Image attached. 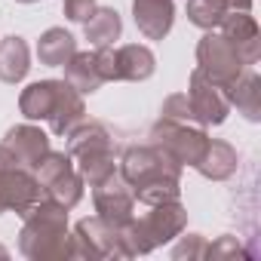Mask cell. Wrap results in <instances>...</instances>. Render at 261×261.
Returning a JSON list of instances; mask_svg holds the SVG:
<instances>
[{
  "mask_svg": "<svg viewBox=\"0 0 261 261\" xmlns=\"http://www.w3.org/2000/svg\"><path fill=\"white\" fill-rule=\"evenodd\" d=\"M157 68V59L148 46L142 43H126V46H114V71L117 80H148Z\"/></svg>",
  "mask_w": 261,
  "mask_h": 261,
  "instance_id": "obj_16",
  "label": "cell"
},
{
  "mask_svg": "<svg viewBox=\"0 0 261 261\" xmlns=\"http://www.w3.org/2000/svg\"><path fill=\"white\" fill-rule=\"evenodd\" d=\"M68 139H71L68 157L77 163V172L83 175V181H89V188H95L98 181H105L108 175L117 172L114 142H111V133L105 129V123H86L83 120Z\"/></svg>",
  "mask_w": 261,
  "mask_h": 261,
  "instance_id": "obj_4",
  "label": "cell"
},
{
  "mask_svg": "<svg viewBox=\"0 0 261 261\" xmlns=\"http://www.w3.org/2000/svg\"><path fill=\"white\" fill-rule=\"evenodd\" d=\"M19 230V252L31 261L68 258V209L53 200H37Z\"/></svg>",
  "mask_w": 261,
  "mask_h": 261,
  "instance_id": "obj_2",
  "label": "cell"
},
{
  "mask_svg": "<svg viewBox=\"0 0 261 261\" xmlns=\"http://www.w3.org/2000/svg\"><path fill=\"white\" fill-rule=\"evenodd\" d=\"M120 175L133 188V197L145 206L178 200L181 194V166L151 142L126 148L120 160Z\"/></svg>",
  "mask_w": 261,
  "mask_h": 261,
  "instance_id": "obj_1",
  "label": "cell"
},
{
  "mask_svg": "<svg viewBox=\"0 0 261 261\" xmlns=\"http://www.w3.org/2000/svg\"><path fill=\"white\" fill-rule=\"evenodd\" d=\"M74 53H77V40H74L65 28H49V31H43L40 40H37V59H40V65L62 68Z\"/></svg>",
  "mask_w": 261,
  "mask_h": 261,
  "instance_id": "obj_24",
  "label": "cell"
},
{
  "mask_svg": "<svg viewBox=\"0 0 261 261\" xmlns=\"http://www.w3.org/2000/svg\"><path fill=\"white\" fill-rule=\"evenodd\" d=\"M65 83H71L80 95H89V92H95L105 80H101V74H98V62H95V53H74L65 65Z\"/></svg>",
  "mask_w": 261,
  "mask_h": 261,
  "instance_id": "obj_22",
  "label": "cell"
},
{
  "mask_svg": "<svg viewBox=\"0 0 261 261\" xmlns=\"http://www.w3.org/2000/svg\"><path fill=\"white\" fill-rule=\"evenodd\" d=\"M86 120V105H83V95L71 86V83H65L62 80V89H59V101H56V108H53V114L46 117V123H49V129H53V136H71L74 129L80 126Z\"/></svg>",
  "mask_w": 261,
  "mask_h": 261,
  "instance_id": "obj_15",
  "label": "cell"
},
{
  "mask_svg": "<svg viewBox=\"0 0 261 261\" xmlns=\"http://www.w3.org/2000/svg\"><path fill=\"white\" fill-rule=\"evenodd\" d=\"M221 37L237 49V56L243 59L246 68H252L261 56V31H258V22L249 16V13H227L221 19Z\"/></svg>",
  "mask_w": 261,
  "mask_h": 261,
  "instance_id": "obj_12",
  "label": "cell"
},
{
  "mask_svg": "<svg viewBox=\"0 0 261 261\" xmlns=\"http://www.w3.org/2000/svg\"><path fill=\"white\" fill-rule=\"evenodd\" d=\"M34 175H37V185H40L46 200H53V203H59L65 209H74L83 200V185L86 181H83V175L77 172V166H74V160L68 154L49 151L37 163Z\"/></svg>",
  "mask_w": 261,
  "mask_h": 261,
  "instance_id": "obj_5",
  "label": "cell"
},
{
  "mask_svg": "<svg viewBox=\"0 0 261 261\" xmlns=\"http://www.w3.org/2000/svg\"><path fill=\"white\" fill-rule=\"evenodd\" d=\"M188 101L194 111V123L197 126H221L230 114V101H227V89L221 83H215L209 74H203L200 68L191 71L188 80Z\"/></svg>",
  "mask_w": 261,
  "mask_h": 261,
  "instance_id": "obj_9",
  "label": "cell"
},
{
  "mask_svg": "<svg viewBox=\"0 0 261 261\" xmlns=\"http://www.w3.org/2000/svg\"><path fill=\"white\" fill-rule=\"evenodd\" d=\"M160 117L163 120H175V123H194V111H191V101L185 92H175L163 101L160 108Z\"/></svg>",
  "mask_w": 261,
  "mask_h": 261,
  "instance_id": "obj_26",
  "label": "cell"
},
{
  "mask_svg": "<svg viewBox=\"0 0 261 261\" xmlns=\"http://www.w3.org/2000/svg\"><path fill=\"white\" fill-rule=\"evenodd\" d=\"M185 224H188V209L178 200H166V203H154L148 215L123 224L120 233L129 258H133V255H148L157 246L175 240L185 230Z\"/></svg>",
  "mask_w": 261,
  "mask_h": 261,
  "instance_id": "obj_3",
  "label": "cell"
},
{
  "mask_svg": "<svg viewBox=\"0 0 261 261\" xmlns=\"http://www.w3.org/2000/svg\"><path fill=\"white\" fill-rule=\"evenodd\" d=\"M4 145L10 148V154L25 166V169H37V163L49 154V136L34 123H19L13 129H7Z\"/></svg>",
  "mask_w": 261,
  "mask_h": 261,
  "instance_id": "obj_13",
  "label": "cell"
},
{
  "mask_svg": "<svg viewBox=\"0 0 261 261\" xmlns=\"http://www.w3.org/2000/svg\"><path fill=\"white\" fill-rule=\"evenodd\" d=\"M151 145H157L160 151H166L178 166H197L200 157L206 154L209 136L206 129L197 123H175V120H157L151 126Z\"/></svg>",
  "mask_w": 261,
  "mask_h": 261,
  "instance_id": "obj_7",
  "label": "cell"
},
{
  "mask_svg": "<svg viewBox=\"0 0 261 261\" xmlns=\"http://www.w3.org/2000/svg\"><path fill=\"white\" fill-rule=\"evenodd\" d=\"M252 0H188V22L212 31L221 25V19L227 13H249Z\"/></svg>",
  "mask_w": 261,
  "mask_h": 261,
  "instance_id": "obj_17",
  "label": "cell"
},
{
  "mask_svg": "<svg viewBox=\"0 0 261 261\" xmlns=\"http://www.w3.org/2000/svg\"><path fill=\"white\" fill-rule=\"evenodd\" d=\"M133 16L136 28L148 40H163L175 22V4L172 0H133Z\"/></svg>",
  "mask_w": 261,
  "mask_h": 261,
  "instance_id": "obj_14",
  "label": "cell"
},
{
  "mask_svg": "<svg viewBox=\"0 0 261 261\" xmlns=\"http://www.w3.org/2000/svg\"><path fill=\"white\" fill-rule=\"evenodd\" d=\"M227 101H230V108H237L246 120L258 123V120H261V77H258L252 68H246V71L227 86Z\"/></svg>",
  "mask_w": 261,
  "mask_h": 261,
  "instance_id": "obj_18",
  "label": "cell"
},
{
  "mask_svg": "<svg viewBox=\"0 0 261 261\" xmlns=\"http://www.w3.org/2000/svg\"><path fill=\"white\" fill-rule=\"evenodd\" d=\"M206 258L212 261H227V258H249V252L243 249V243L237 237H218L215 243L206 246Z\"/></svg>",
  "mask_w": 261,
  "mask_h": 261,
  "instance_id": "obj_25",
  "label": "cell"
},
{
  "mask_svg": "<svg viewBox=\"0 0 261 261\" xmlns=\"http://www.w3.org/2000/svg\"><path fill=\"white\" fill-rule=\"evenodd\" d=\"M31 71V49L25 37L10 34L0 40V80L4 83H22Z\"/></svg>",
  "mask_w": 261,
  "mask_h": 261,
  "instance_id": "obj_19",
  "label": "cell"
},
{
  "mask_svg": "<svg viewBox=\"0 0 261 261\" xmlns=\"http://www.w3.org/2000/svg\"><path fill=\"white\" fill-rule=\"evenodd\" d=\"M59 89H62V80H37L25 86L19 95V111L28 120H46L59 101Z\"/></svg>",
  "mask_w": 261,
  "mask_h": 261,
  "instance_id": "obj_20",
  "label": "cell"
},
{
  "mask_svg": "<svg viewBox=\"0 0 261 261\" xmlns=\"http://www.w3.org/2000/svg\"><path fill=\"white\" fill-rule=\"evenodd\" d=\"M37 200H43V191L37 185L34 169H25L7 145H0V215L16 212L25 215Z\"/></svg>",
  "mask_w": 261,
  "mask_h": 261,
  "instance_id": "obj_6",
  "label": "cell"
},
{
  "mask_svg": "<svg viewBox=\"0 0 261 261\" xmlns=\"http://www.w3.org/2000/svg\"><path fill=\"white\" fill-rule=\"evenodd\" d=\"M16 4H37V0H16Z\"/></svg>",
  "mask_w": 261,
  "mask_h": 261,
  "instance_id": "obj_29",
  "label": "cell"
},
{
  "mask_svg": "<svg viewBox=\"0 0 261 261\" xmlns=\"http://www.w3.org/2000/svg\"><path fill=\"white\" fill-rule=\"evenodd\" d=\"M203 178L209 181H224L237 172V151L227 145V142H218V139H209L206 145V154L200 157V163L194 166Z\"/></svg>",
  "mask_w": 261,
  "mask_h": 261,
  "instance_id": "obj_21",
  "label": "cell"
},
{
  "mask_svg": "<svg viewBox=\"0 0 261 261\" xmlns=\"http://www.w3.org/2000/svg\"><path fill=\"white\" fill-rule=\"evenodd\" d=\"M68 258H129L120 227L95 218H80L68 237Z\"/></svg>",
  "mask_w": 261,
  "mask_h": 261,
  "instance_id": "obj_8",
  "label": "cell"
},
{
  "mask_svg": "<svg viewBox=\"0 0 261 261\" xmlns=\"http://www.w3.org/2000/svg\"><path fill=\"white\" fill-rule=\"evenodd\" d=\"M95 10V0H65L62 4V13L71 19V22H86Z\"/></svg>",
  "mask_w": 261,
  "mask_h": 261,
  "instance_id": "obj_28",
  "label": "cell"
},
{
  "mask_svg": "<svg viewBox=\"0 0 261 261\" xmlns=\"http://www.w3.org/2000/svg\"><path fill=\"white\" fill-rule=\"evenodd\" d=\"M92 203H95V212L101 221L114 224V227H123L136 218V197H133V188L123 181L120 172L108 175L105 181H98L92 188Z\"/></svg>",
  "mask_w": 261,
  "mask_h": 261,
  "instance_id": "obj_11",
  "label": "cell"
},
{
  "mask_svg": "<svg viewBox=\"0 0 261 261\" xmlns=\"http://www.w3.org/2000/svg\"><path fill=\"white\" fill-rule=\"evenodd\" d=\"M83 31H86V40L98 49V46H114L123 34V19L117 10L111 7H95L92 16L83 22Z\"/></svg>",
  "mask_w": 261,
  "mask_h": 261,
  "instance_id": "obj_23",
  "label": "cell"
},
{
  "mask_svg": "<svg viewBox=\"0 0 261 261\" xmlns=\"http://www.w3.org/2000/svg\"><path fill=\"white\" fill-rule=\"evenodd\" d=\"M206 246H209V243H206L200 233H188V237H181V243L172 249V258H175V261H181V258H188V261H191V258H206Z\"/></svg>",
  "mask_w": 261,
  "mask_h": 261,
  "instance_id": "obj_27",
  "label": "cell"
},
{
  "mask_svg": "<svg viewBox=\"0 0 261 261\" xmlns=\"http://www.w3.org/2000/svg\"><path fill=\"white\" fill-rule=\"evenodd\" d=\"M197 68L203 74H209L215 83H221L224 89L246 71V65L237 56V49L221 34H212V31H206V37L197 43Z\"/></svg>",
  "mask_w": 261,
  "mask_h": 261,
  "instance_id": "obj_10",
  "label": "cell"
}]
</instances>
